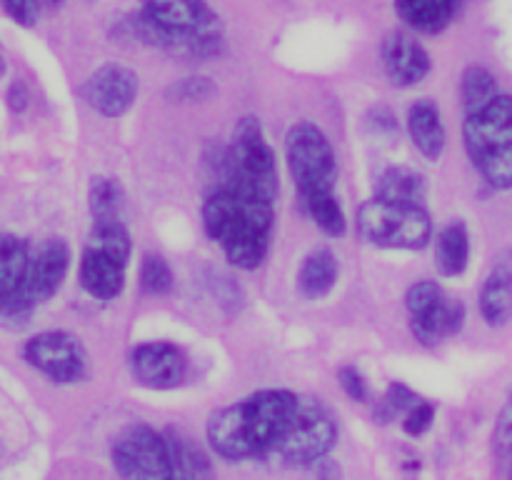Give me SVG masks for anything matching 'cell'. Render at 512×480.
Segmentation results:
<instances>
[{
  "mask_svg": "<svg viewBox=\"0 0 512 480\" xmlns=\"http://www.w3.org/2000/svg\"><path fill=\"white\" fill-rule=\"evenodd\" d=\"M300 395L268 388L220 408L208 420V443L220 458L248 460L270 455L295 415Z\"/></svg>",
  "mask_w": 512,
  "mask_h": 480,
  "instance_id": "1",
  "label": "cell"
},
{
  "mask_svg": "<svg viewBox=\"0 0 512 480\" xmlns=\"http://www.w3.org/2000/svg\"><path fill=\"white\" fill-rule=\"evenodd\" d=\"M123 25L135 40L168 53L213 58L223 50L220 18L208 0H143Z\"/></svg>",
  "mask_w": 512,
  "mask_h": 480,
  "instance_id": "2",
  "label": "cell"
},
{
  "mask_svg": "<svg viewBox=\"0 0 512 480\" xmlns=\"http://www.w3.org/2000/svg\"><path fill=\"white\" fill-rule=\"evenodd\" d=\"M203 228L223 248L230 265L255 270L270 250L275 208L268 200L220 188L203 203Z\"/></svg>",
  "mask_w": 512,
  "mask_h": 480,
  "instance_id": "3",
  "label": "cell"
},
{
  "mask_svg": "<svg viewBox=\"0 0 512 480\" xmlns=\"http://www.w3.org/2000/svg\"><path fill=\"white\" fill-rule=\"evenodd\" d=\"M463 143L470 163L490 188H512V95L500 93L483 110L465 115Z\"/></svg>",
  "mask_w": 512,
  "mask_h": 480,
  "instance_id": "4",
  "label": "cell"
},
{
  "mask_svg": "<svg viewBox=\"0 0 512 480\" xmlns=\"http://www.w3.org/2000/svg\"><path fill=\"white\" fill-rule=\"evenodd\" d=\"M223 173L225 188L268 200V203H275L278 198L280 183L275 155L255 115H243L235 125L233 143L225 150Z\"/></svg>",
  "mask_w": 512,
  "mask_h": 480,
  "instance_id": "5",
  "label": "cell"
},
{
  "mask_svg": "<svg viewBox=\"0 0 512 480\" xmlns=\"http://www.w3.org/2000/svg\"><path fill=\"white\" fill-rule=\"evenodd\" d=\"M130 233L123 220H93L88 243L80 255V288L95 300H113L125 288L130 263Z\"/></svg>",
  "mask_w": 512,
  "mask_h": 480,
  "instance_id": "6",
  "label": "cell"
},
{
  "mask_svg": "<svg viewBox=\"0 0 512 480\" xmlns=\"http://www.w3.org/2000/svg\"><path fill=\"white\" fill-rule=\"evenodd\" d=\"M360 240L375 248L388 250H423L433 238V220L425 205L393 203L373 198L358 208Z\"/></svg>",
  "mask_w": 512,
  "mask_h": 480,
  "instance_id": "7",
  "label": "cell"
},
{
  "mask_svg": "<svg viewBox=\"0 0 512 480\" xmlns=\"http://www.w3.org/2000/svg\"><path fill=\"white\" fill-rule=\"evenodd\" d=\"M285 160L300 198L335 193L338 185V158L323 128L310 120H300L285 135Z\"/></svg>",
  "mask_w": 512,
  "mask_h": 480,
  "instance_id": "8",
  "label": "cell"
},
{
  "mask_svg": "<svg viewBox=\"0 0 512 480\" xmlns=\"http://www.w3.org/2000/svg\"><path fill=\"white\" fill-rule=\"evenodd\" d=\"M335 440L338 425L330 410L320 400L300 395L295 415L270 455L285 465H313L333 450Z\"/></svg>",
  "mask_w": 512,
  "mask_h": 480,
  "instance_id": "9",
  "label": "cell"
},
{
  "mask_svg": "<svg viewBox=\"0 0 512 480\" xmlns=\"http://www.w3.org/2000/svg\"><path fill=\"white\" fill-rule=\"evenodd\" d=\"M405 305H408L413 335L428 348L458 335L465 323L463 300L445 295L435 280H420L410 285Z\"/></svg>",
  "mask_w": 512,
  "mask_h": 480,
  "instance_id": "10",
  "label": "cell"
},
{
  "mask_svg": "<svg viewBox=\"0 0 512 480\" xmlns=\"http://www.w3.org/2000/svg\"><path fill=\"white\" fill-rule=\"evenodd\" d=\"M23 360L58 385L80 383L88 375V353L83 343L65 330H45L25 340Z\"/></svg>",
  "mask_w": 512,
  "mask_h": 480,
  "instance_id": "11",
  "label": "cell"
},
{
  "mask_svg": "<svg viewBox=\"0 0 512 480\" xmlns=\"http://www.w3.org/2000/svg\"><path fill=\"white\" fill-rule=\"evenodd\" d=\"M113 465L123 480H168V438L150 425H130L113 443Z\"/></svg>",
  "mask_w": 512,
  "mask_h": 480,
  "instance_id": "12",
  "label": "cell"
},
{
  "mask_svg": "<svg viewBox=\"0 0 512 480\" xmlns=\"http://www.w3.org/2000/svg\"><path fill=\"white\" fill-rule=\"evenodd\" d=\"M140 93V80L135 70L120 63H105L88 75L80 88L85 103L103 118H120L135 105Z\"/></svg>",
  "mask_w": 512,
  "mask_h": 480,
  "instance_id": "13",
  "label": "cell"
},
{
  "mask_svg": "<svg viewBox=\"0 0 512 480\" xmlns=\"http://www.w3.org/2000/svg\"><path fill=\"white\" fill-rule=\"evenodd\" d=\"M30 243L15 233H0V318L25 323L33 313L25 303Z\"/></svg>",
  "mask_w": 512,
  "mask_h": 480,
  "instance_id": "14",
  "label": "cell"
},
{
  "mask_svg": "<svg viewBox=\"0 0 512 480\" xmlns=\"http://www.w3.org/2000/svg\"><path fill=\"white\" fill-rule=\"evenodd\" d=\"M130 370L145 388L170 390L178 388L188 375V355L183 348L168 340L140 343L130 353Z\"/></svg>",
  "mask_w": 512,
  "mask_h": 480,
  "instance_id": "15",
  "label": "cell"
},
{
  "mask_svg": "<svg viewBox=\"0 0 512 480\" xmlns=\"http://www.w3.org/2000/svg\"><path fill=\"white\" fill-rule=\"evenodd\" d=\"M70 268V248L63 238H45L30 245L28 278H25V303L30 308L53 298L63 285Z\"/></svg>",
  "mask_w": 512,
  "mask_h": 480,
  "instance_id": "16",
  "label": "cell"
},
{
  "mask_svg": "<svg viewBox=\"0 0 512 480\" xmlns=\"http://www.w3.org/2000/svg\"><path fill=\"white\" fill-rule=\"evenodd\" d=\"M380 63L385 75L398 88H413L428 78L433 60L425 45L408 30H390L380 43Z\"/></svg>",
  "mask_w": 512,
  "mask_h": 480,
  "instance_id": "17",
  "label": "cell"
},
{
  "mask_svg": "<svg viewBox=\"0 0 512 480\" xmlns=\"http://www.w3.org/2000/svg\"><path fill=\"white\" fill-rule=\"evenodd\" d=\"M480 315L493 328H503L512 320V253H505L493 265L480 288Z\"/></svg>",
  "mask_w": 512,
  "mask_h": 480,
  "instance_id": "18",
  "label": "cell"
},
{
  "mask_svg": "<svg viewBox=\"0 0 512 480\" xmlns=\"http://www.w3.org/2000/svg\"><path fill=\"white\" fill-rule=\"evenodd\" d=\"M460 0H395L400 20L413 33L438 35L453 23Z\"/></svg>",
  "mask_w": 512,
  "mask_h": 480,
  "instance_id": "19",
  "label": "cell"
},
{
  "mask_svg": "<svg viewBox=\"0 0 512 480\" xmlns=\"http://www.w3.org/2000/svg\"><path fill=\"white\" fill-rule=\"evenodd\" d=\"M408 133L415 148L428 160H438L445 150V125L433 100H418L408 110Z\"/></svg>",
  "mask_w": 512,
  "mask_h": 480,
  "instance_id": "20",
  "label": "cell"
},
{
  "mask_svg": "<svg viewBox=\"0 0 512 480\" xmlns=\"http://www.w3.org/2000/svg\"><path fill=\"white\" fill-rule=\"evenodd\" d=\"M470 263V230L463 220H450L438 233L435 243V268L445 278H458Z\"/></svg>",
  "mask_w": 512,
  "mask_h": 480,
  "instance_id": "21",
  "label": "cell"
},
{
  "mask_svg": "<svg viewBox=\"0 0 512 480\" xmlns=\"http://www.w3.org/2000/svg\"><path fill=\"white\" fill-rule=\"evenodd\" d=\"M340 275L338 258L333 255V250L328 248H315L305 255V260L300 263L298 270V290L310 300L325 298L330 290L335 288Z\"/></svg>",
  "mask_w": 512,
  "mask_h": 480,
  "instance_id": "22",
  "label": "cell"
},
{
  "mask_svg": "<svg viewBox=\"0 0 512 480\" xmlns=\"http://www.w3.org/2000/svg\"><path fill=\"white\" fill-rule=\"evenodd\" d=\"M425 193H428V183L423 175L405 165H393L385 170L378 180V195L375 198L393 200V203H415L423 205Z\"/></svg>",
  "mask_w": 512,
  "mask_h": 480,
  "instance_id": "23",
  "label": "cell"
},
{
  "mask_svg": "<svg viewBox=\"0 0 512 480\" xmlns=\"http://www.w3.org/2000/svg\"><path fill=\"white\" fill-rule=\"evenodd\" d=\"M170 450V478L178 480H210L213 468L203 450L183 435H165Z\"/></svg>",
  "mask_w": 512,
  "mask_h": 480,
  "instance_id": "24",
  "label": "cell"
},
{
  "mask_svg": "<svg viewBox=\"0 0 512 480\" xmlns=\"http://www.w3.org/2000/svg\"><path fill=\"white\" fill-rule=\"evenodd\" d=\"M498 95V80H495V75L488 68H483V65H470V68H465L463 80H460V98H463L465 115H473L478 110H483Z\"/></svg>",
  "mask_w": 512,
  "mask_h": 480,
  "instance_id": "25",
  "label": "cell"
},
{
  "mask_svg": "<svg viewBox=\"0 0 512 480\" xmlns=\"http://www.w3.org/2000/svg\"><path fill=\"white\" fill-rule=\"evenodd\" d=\"M300 200H303L305 213L310 215V220H313L325 235L343 238L345 230H348V218H345V210L343 205H340L338 195L320 193V195H310V198H300Z\"/></svg>",
  "mask_w": 512,
  "mask_h": 480,
  "instance_id": "26",
  "label": "cell"
},
{
  "mask_svg": "<svg viewBox=\"0 0 512 480\" xmlns=\"http://www.w3.org/2000/svg\"><path fill=\"white\" fill-rule=\"evenodd\" d=\"M123 188L110 175H95L90 180L88 205L93 220H123Z\"/></svg>",
  "mask_w": 512,
  "mask_h": 480,
  "instance_id": "27",
  "label": "cell"
},
{
  "mask_svg": "<svg viewBox=\"0 0 512 480\" xmlns=\"http://www.w3.org/2000/svg\"><path fill=\"white\" fill-rule=\"evenodd\" d=\"M140 285L148 295H168L173 290V270L158 253H145L140 263Z\"/></svg>",
  "mask_w": 512,
  "mask_h": 480,
  "instance_id": "28",
  "label": "cell"
},
{
  "mask_svg": "<svg viewBox=\"0 0 512 480\" xmlns=\"http://www.w3.org/2000/svg\"><path fill=\"white\" fill-rule=\"evenodd\" d=\"M215 93H218V85L213 80L205 78V75H188V78L170 83L168 90H165V98L170 103H205Z\"/></svg>",
  "mask_w": 512,
  "mask_h": 480,
  "instance_id": "29",
  "label": "cell"
},
{
  "mask_svg": "<svg viewBox=\"0 0 512 480\" xmlns=\"http://www.w3.org/2000/svg\"><path fill=\"white\" fill-rule=\"evenodd\" d=\"M493 450L498 458H508L512 455V393L505 400L503 410L498 413L493 430Z\"/></svg>",
  "mask_w": 512,
  "mask_h": 480,
  "instance_id": "30",
  "label": "cell"
},
{
  "mask_svg": "<svg viewBox=\"0 0 512 480\" xmlns=\"http://www.w3.org/2000/svg\"><path fill=\"white\" fill-rule=\"evenodd\" d=\"M0 8L5 10L13 23H18L20 28H33L40 18V0H0Z\"/></svg>",
  "mask_w": 512,
  "mask_h": 480,
  "instance_id": "31",
  "label": "cell"
},
{
  "mask_svg": "<svg viewBox=\"0 0 512 480\" xmlns=\"http://www.w3.org/2000/svg\"><path fill=\"white\" fill-rule=\"evenodd\" d=\"M433 420H435V405L428 403V400H420L413 410H408V413L403 415V428L405 433L418 438V435L428 433Z\"/></svg>",
  "mask_w": 512,
  "mask_h": 480,
  "instance_id": "32",
  "label": "cell"
},
{
  "mask_svg": "<svg viewBox=\"0 0 512 480\" xmlns=\"http://www.w3.org/2000/svg\"><path fill=\"white\" fill-rule=\"evenodd\" d=\"M338 380H340V388L345 390V395H348L350 400H358V403H365L368 400V383H365L363 373H360L358 368H353V365H343V368L338 370Z\"/></svg>",
  "mask_w": 512,
  "mask_h": 480,
  "instance_id": "33",
  "label": "cell"
},
{
  "mask_svg": "<svg viewBox=\"0 0 512 480\" xmlns=\"http://www.w3.org/2000/svg\"><path fill=\"white\" fill-rule=\"evenodd\" d=\"M385 398H388L390 410H393V413H400V415H405L408 410H413L415 405L423 400L418 393H415V390H410L408 385H403V383L390 385V390H388V395H385Z\"/></svg>",
  "mask_w": 512,
  "mask_h": 480,
  "instance_id": "34",
  "label": "cell"
},
{
  "mask_svg": "<svg viewBox=\"0 0 512 480\" xmlns=\"http://www.w3.org/2000/svg\"><path fill=\"white\" fill-rule=\"evenodd\" d=\"M28 100H30V93H28V85L23 83V80H13L8 88V105L13 113H23L25 108H28Z\"/></svg>",
  "mask_w": 512,
  "mask_h": 480,
  "instance_id": "35",
  "label": "cell"
},
{
  "mask_svg": "<svg viewBox=\"0 0 512 480\" xmlns=\"http://www.w3.org/2000/svg\"><path fill=\"white\" fill-rule=\"evenodd\" d=\"M60 3H63V0H40V5H45V8H58Z\"/></svg>",
  "mask_w": 512,
  "mask_h": 480,
  "instance_id": "36",
  "label": "cell"
},
{
  "mask_svg": "<svg viewBox=\"0 0 512 480\" xmlns=\"http://www.w3.org/2000/svg\"><path fill=\"white\" fill-rule=\"evenodd\" d=\"M5 70H8V63H5V58H3V55H0V78H3V75H5Z\"/></svg>",
  "mask_w": 512,
  "mask_h": 480,
  "instance_id": "37",
  "label": "cell"
},
{
  "mask_svg": "<svg viewBox=\"0 0 512 480\" xmlns=\"http://www.w3.org/2000/svg\"><path fill=\"white\" fill-rule=\"evenodd\" d=\"M508 480H512V465H510V473H508Z\"/></svg>",
  "mask_w": 512,
  "mask_h": 480,
  "instance_id": "38",
  "label": "cell"
},
{
  "mask_svg": "<svg viewBox=\"0 0 512 480\" xmlns=\"http://www.w3.org/2000/svg\"><path fill=\"white\" fill-rule=\"evenodd\" d=\"M168 480H178V478H168Z\"/></svg>",
  "mask_w": 512,
  "mask_h": 480,
  "instance_id": "39",
  "label": "cell"
}]
</instances>
